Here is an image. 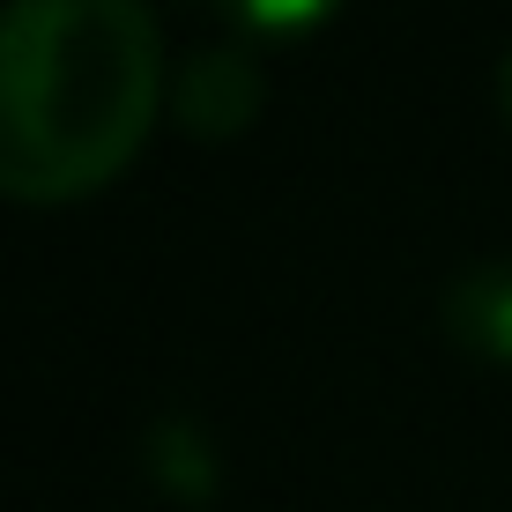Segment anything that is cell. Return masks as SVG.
I'll list each match as a JSON object with an SVG mask.
<instances>
[{
	"mask_svg": "<svg viewBox=\"0 0 512 512\" xmlns=\"http://www.w3.org/2000/svg\"><path fill=\"white\" fill-rule=\"evenodd\" d=\"M164 104L149 0H8L0 8V193L60 208L134 164Z\"/></svg>",
	"mask_w": 512,
	"mask_h": 512,
	"instance_id": "1",
	"label": "cell"
},
{
	"mask_svg": "<svg viewBox=\"0 0 512 512\" xmlns=\"http://www.w3.org/2000/svg\"><path fill=\"white\" fill-rule=\"evenodd\" d=\"M253 112H260V67L238 45H201L179 67V119L193 134L231 141L253 127Z\"/></svg>",
	"mask_w": 512,
	"mask_h": 512,
	"instance_id": "2",
	"label": "cell"
},
{
	"mask_svg": "<svg viewBox=\"0 0 512 512\" xmlns=\"http://www.w3.org/2000/svg\"><path fill=\"white\" fill-rule=\"evenodd\" d=\"M438 320L468 357L512 364V260H468L438 290Z\"/></svg>",
	"mask_w": 512,
	"mask_h": 512,
	"instance_id": "3",
	"label": "cell"
},
{
	"mask_svg": "<svg viewBox=\"0 0 512 512\" xmlns=\"http://www.w3.org/2000/svg\"><path fill=\"white\" fill-rule=\"evenodd\" d=\"M238 30H260V38H297V30L327 23L342 0H216Z\"/></svg>",
	"mask_w": 512,
	"mask_h": 512,
	"instance_id": "4",
	"label": "cell"
},
{
	"mask_svg": "<svg viewBox=\"0 0 512 512\" xmlns=\"http://www.w3.org/2000/svg\"><path fill=\"white\" fill-rule=\"evenodd\" d=\"M498 112H505V127H512V45H505V60H498Z\"/></svg>",
	"mask_w": 512,
	"mask_h": 512,
	"instance_id": "5",
	"label": "cell"
}]
</instances>
